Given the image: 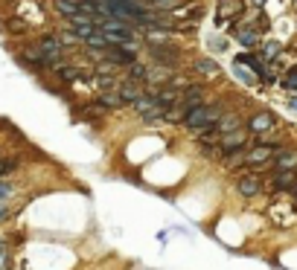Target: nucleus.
Instances as JSON below:
<instances>
[{
    "instance_id": "obj_20",
    "label": "nucleus",
    "mask_w": 297,
    "mask_h": 270,
    "mask_svg": "<svg viewBox=\"0 0 297 270\" xmlns=\"http://www.w3.org/2000/svg\"><path fill=\"white\" fill-rule=\"evenodd\" d=\"M195 67H198V73H210V76L219 70V67H216V61H210V59H201L198 64H195Z\"/></svg>"
},
{
    "instance_id": "obj_25",
    "label": "nucleus",
    "mask_w": 297,
    "mask_h": 270,
    "mask_svg": "<svg viewBox=\"0 0 297 270\" xmlns=\"http://www.w3.org/2000/svg\"><path fill=\"white\" fill-rule=\"evenodd\" d=\"M61 76H64V79H76L79 73H76V70H70V67H67V70H61Z\"/></svg>"
},
{
    "instance_id": "obj_3",
    "label": "nucleus",
    "mask_w": 297,
    "mask_h": 270,
    "mask_svg": "<svg viewBox=\"0 0 297 270\" xmlns=\"http://www.w3.org/2000/svg\"><path fill=\"white\" fill-rule=\"evenodd\" d=\"M274 157V145H257L250 154H245V163H250V166H260V163H265V160H271Z\"/></svg>"
},
{
    "instance_id": "obj_7",
    "label": "nucleus",
    "mask_w": 297,
    "mask_h": 270,
    "mask_svg": "<svg viewBox=\"0 0 297 270\" xmlns=\"http://www.w3.org/2000/svg\"><path fill=\"white\" fill-rule=\"evenodd\" d=\"M274 163H277L280 172H291V169L297 166V151H280L277 157H274Z\"/></svg>"
},
{
    "instance_id": "obj_8",
    "label": "nucleus",
    "mask_w": 297,
    "mask_h": 270,
    "mask_svg": "<svg viewBox=\"0 0 297 270\" xmlns=\"http://www.w3.org/2000/svg\"><path fill=\"white\" fill-rule=\"evenodd\" d=\"M146 82L149 84H163V82H172V70L166 67H155V70H146Z\"/></svg>"
},
{
    "instance_id": "obj_11",
    "label": "nucleus",
    "mask_w": 297,
    "mask_h": 270,
    "mask_svg": "<svg viewBox=\"0 0 297 270\" xmlns=\"http://www.w3.org/2000/svg\"><path fill=\"white\" fill-rule=\"evenodd\" d=\"M239 125H242V122H239V117H222L219 122H216V131L227 137V134H233V131L239 128Z\"/></svg>"
},
{
    "instance_id": "obj_19",
    "label": "nucleus",
    "mask_w": 297,
    "mask_h": 270,
    "mask_svg": "<svg viewBox=\"0 0 297 270\" xmlns=\"http://www.w3.org/2000/svg\"><path fill=\"white\" fill-rule=\"evenodd\" d=\"M283 87H288V90H297V67H291V70L285 73Z\"/></svg>"
},
{
    "instance_id": "obj_14",
    "label": "nucleus",
    "mask_w": 297,
    "mask_h": 270,
    "mask_svg": "<svg viewBox=\"0 0 297 270\" xmlns=\"http://www.w3.org/2000/svg\"><path fill=\"white\" fill-rule=\"evenodd\" d=\"M152 56L155 59H163V64H175V49H163V47H157V44H152Z\"/></svg>"
},
{
    "instance_id": "obj_12",
    "label": "nucleus",
    "mask_w": 297,
    "mask_h": 270,
    "mask_svg": "<svg viewBox=\"0 0 297 270\" xmlns=\"http://www.w3.org/2000/svg\"><path fill=\"white\" fill-rule=\"evenodd\" d=\"M99 29H96L94 24H73V35L76 38H82V41H88L91 35H96Z\"/></svg>"
},
{
    "instance_id": "obj_26",
    "label": "nucleus",
    "mask_w": 297,
    "mask_h": 270,
    "mask_svg": "<svg viewBox=\"0 0 297 270\" xmlns=\"http://www.w3.org/2000/svg\"><path fill=\"white\" fill-rule=\"evenodd\" d=\"M114 84H117L114 79H99V87H114Z\"/></svg>"
},
{
    "instance_id": "obj_10",
    "label": "nucleus",
    "mask_w": 297,
    "mask_h": 270,
    "mask_svg": "<svg viewBox=\"0 0 297 270\" xmlns=\"http://www.w3.org/2000/svg\"><path fill=\"white\" fill-rule=\"evenodd\" d=\"M119 99H122V102H137V99H140V87L134 82L119 84Z\"/></svg>"
},
{
    "instance_id": "obj_28",
    "label": "nucleus",
    "mask_w": 297,
    "mask_h": 270,
    "mask_svg": "<svg viewBox=\"0 0 297 270\" xmlns=\"http://www.w3.org/2000/svg\"><path fill=\"white\" fill-rule=\"evenodd\" d=\"M288 107H291V111H297V96L291 99V102H288Z\"/></svg>"
},
{
    "instance_id": "obj_27",
    "label": "nucleus",
    "mask_w": 297,
    "mask_h": 270,
    "mask_svg": "<svg viewBox=\"0 0 297 270\" xmlns=\"http://www.w3.org/2000/svg\"><path fill=\"white\" fill-rule=\"evenodd\" d=\"M6 215V200H0V218Z\"/></svg>"
},
{
    "instance_id": "obj_29",
    "label": "nucleus",
    "mask_w": 297,
    "mask_h": 270,
    "mask_svg": "<svg viewBox=\"0 0 297 270\" xmlns=\"http://www.w3.org/2000/svg\"><path fill=\"white\" fill-rule=\"evenodd\" d=\"M294 192H297V183H294Z\"/></svg>"
},
{
    "instance_id": "obj_23",
    "label": "nucleus",
    "mask_w": 297,
    "mask_h": 270,
    "mask_svg": "<svg viewBox=\"0 0 297 270\" xmlns=\"http://www.w3.org/2000/svg\"><path fill=\"white\" fill-rule=\"evenodd\" d=\"M9 195H12V186L9 183H0V200H6Z\"/></svg>"
},
{
    "instance_id": "obj_18",
    "label": "nucleus",
    "mask_w": 297,
    "mask_h": 270,
    "mask_svg": "<svg viewBox=\"0 0 297 270\" xmlns=\"http://www.w3.org/2000/svg\"><path fill=\"white\" fill-rule=\"evenodd\" d=\"M239 41H242L245 47H257V41H260V38H257L253 29H242V32H239Z\"/></svg>"
},
{
    "instance_id": "obj_2",
    "label": "nucleus",
    "mask_w": 297,
    "mask_h": 270,
    "mask_svg": "<svg viewBox=\"0 0 297 270\" xmlns=\"http://www.w3.org/2000/svg\"><path fill=\"white\" fill-rule=\"evenodd\" d=\"M53 6H56V12L67 15V18H76V15H91L88 9H84V6H79L76 0H56ZM91 18H94V15H91Z\"/></svg>"
},
{
    "instance_id": "obj_24",
    "label": "nucleus",
    "mask_w": 297,
    "mask_h": 270,
    "mask_svg": "<svg viewBox=\"0 0 297 270\" xmlns=\"http://www.w3.org/2000/svg\"><path fill=\"white\" fill-rule=\"evenodd\" d=\"M277 52H280V44H268L265 47V56H277Z\"/></svg>"
},
{
    "instance_id": "obj_17",
    "label": "nucleus",
    "mask_w": 297,
    "mask_h": 270,
    "mask_svg": "<svg viewBox=\"0 0 297 270\" xmlns=\"http://www.w3.org/2000/svg\"><path fill=\"white\" fill-rule=\"evenodd\" d=\"M99 105L102 107H119L122 99H119V93H105V96H99Z\"/></svg>"
},
{
    "instance_id": "obj_5",
    "label": "nucleus",
    "mask_w": 297,
    "mask_h": 270,
    "mask_svg": "<svg viewBox=\"0 0 297 270\" xmlns=\"http://www.w3.org/2000/svg\"><path fill=\"white\" fill-rule=\"evenodd\" d=\"M268 128H274V117L271 114H257V117H250V122H248L250 134H262V131H268Z\"/></svg>"
},
{
    "instance_id": "obj_21",
    "label": "nucleus",
    "mask_w": 297,
    "mask_h": 270,
    "mask_svg": "<svg viewBox=\"0 0 297 270\" xmlns=\"http://www.w3.org/2000/svg\"><path fill=\"white\" fill-rule=\"evenodd\" d=\"M129 76H131V79H146V67H143V64H131Z\"/></svg>"
},
{
    "instance_id": "obj_1",
    "label": "nucleus",
    "mask_w": 297,
    "mask_h": 270,
    "mask_svg": "<svg viewBox=\"0 0 297 270\" xmlns=\"http://www.w3.org/2000/svg\"><path fill=\"white\" fill-rule=\"evenodd\" d=\"M222 119V111H219V105H210V107H204V105H195L187 111V117H184V125L192 131H204V128H210V125H216Z\"/></svg>"
},
{
    "instance_id": "obj_6",
    "label": "nucleus",
    "mask_w": 297,
    "mask_h": 270,
    "mask_svg": "<svg viewBox=\"0 0 297 270\" xmlns=\"http://www.w3.org/2000/svg\"><path fill=\"white\" fill-rule=\"evenodd\" d=\"M236 64H248L250 70H257V76H260V79H271V76H268V70L262 67V59H257V56H248V52H245V56H239V59H236Z\"/></svg>"
},
{
    "instance_id": "obj_16",
    "label": "nucleus",
    "mask_w": 297,
    "mask_h": 270,
    "mask_svg": "<svg viewBox=\"0 0 297 270\" xmlns=\"http://www.w3.org/2000/svg\"><path fill=\"white\" fill-rule=\"evenodd\" d=\"M198 102H201V90H198V87H190V90L184 93V105H187V107H195Z\"/></svg>"
},
{
    "instance_id": "obj_4",
    "label": "nucleus",
    "mask_w": 297,
    "mask_h": 270,
    "mask_svg": "<svg viewBox=\"0 0 297 270\" xmlns=\"http://www.w3.org/2000/svg\"><path fill=\"white\" fill-rule=\"evenodd\" d=\"M236 189H239V195H242V198H253V195H257V192H260V177H257V175L239 177Z\"/></svg>"
},
{
    "instance_id": "obj_15",
    "label": "nucleus",
    "mask_w": 297,
    "mask_h": 270,
    "mask_svg": "<svg viewBox=\"0 0 297 270\" xmlns=\"http://www.w3.org/2000/svg\"><path fill=\"white\" fill-rule=\"evenodd\" d=\"M155 105H157V99H155V96H146V99H137V102H134L137 114H143V117H146V114H149V111H152Z\"/></svg>"
},
{
    "instance_id": "obj_9",
    "label": "nucleus",
    "mask_w": 297,
    "mask_h": 270,
    "mask_svg": "<svg viewBox=\"0 0 297 270\" xmlns=\"http://www.w3.org/2000/svg\"><path fill=\"white\" fill-rule=\"evenodd\" d=\"M61 52V38H44V41H41V56H50V59H56V56H59Z\"/></svg>"
},
{
    "instance_id": "obj_13",
    "label": "nucleus",
    "mask_w": 297,
    "mask_h": 270,
    "mask_svg": "<svg viewBox=\"0 0 297 270\" xmlns=\"http://www.w3.org/2000/svg\"><path fill=\"white\" fill-rule=\"evenodd\" d=\"M294 183H297V175H291V172H280L277 180H274L277 189H294Z\"/></svg>"
},
{
    "instance_id": "obj_22",
    "label": "nucleus",
    "mask_w": 297,
    "mask_h": 270,
    "mask_svg": "<svg viewBox=\"0 0 297 270\" xmlns=\"http://www.w3.org/2000/svg\"><path fill=\"white\" fill-rule=\"evenodd\" d=\"M236 76L242 79V82H250V84H253V76H248V73L242 70V64H236Z\"/></svg>"
}]
</instances>
